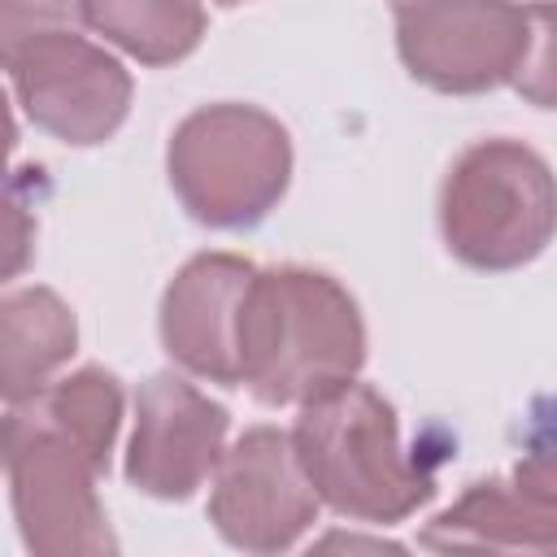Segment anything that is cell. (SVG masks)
<instances>
[{"mask_svg":"<svg viewBox=\"0 0 557 557\" xmlns=\"http://www.w3.org/2000/svg\"><path fill=\"white\" fill-rule=\"evenodd\" d=\"M435 553H553L557 548V487L513 470V479L470 483L422 531Z\"/></svg>","mask_w":557,"mask_h":557,"instance_id":"obj_11","label":"cell"},{"mask_svg":"<svg viewBox=\"0 0 557 557\" xmlns=\"http://www.w3.org/2000/svg\"><path fill=\"white\" fill-rule=\"evenodd\" d=\"M57 426H65L87 453L91 461L109 474V453L122 426V383L117 374L100 370V366H83L57 383H48L44 392L30 396Z\"/></svg>","mask_w":557,"mask_h":557,"instance_id":"obj_14","label":"cell"},{"mask_svg":"<svg viewBox=\"0 0 557 557\" xmlns=\"http://www.w3.org/2000/svg\"><path fill=\"white\" fill-rule=\"evenodd\" d=\"M4 400L22 405L52 383L78 348V322L52 287H17L0 300Z\"/></svg>","mask_w":557,"mask_h":557,"instance_id":"obj_12","label":"cell"},{"mask_svg":"<svg viewBox=\"0 0 557 557\" xmlns=\"http://www.w3.org/2000/svg\"><path fill=\"white\" fill-rule=\"evenodd\" d=\"M444 248L483 274L535 261L557 235V174L522 139L470 144L440 183Z\"/></svg>","mask_w":557,"mask_h":557,"instance_id":"obj_3","label":"cell"},{"mask_svg":"<svg viewBox=\"0 0 557 557\" xmlns=\"http://www.w3.org/2000/svg\"><path fill=\"white\" fill-rule=\"evenodd\" d=\"M244 387L261 405H305L366 366V322L339 278L309 265L252 274L244 305Z\"/></svg>","mask_w":557,"mask_h":557,"instance_id":"obj_1","label":"cell"},{"mask_svg":"<svg viewBox=\"0 0 557 557\" xmlns=\"http://www.w3.org/2000/svg\"><path fill=\"white\" fill-rule=\"evenodd\" d=\"M4 474H9L13 518L30 553L65 557V553L113 548V535L96 496V483L104 470L35 400L9 405Z\"/></svg>","mask_w":557,"mask_h":557,"instance_id":"obj_5","label":"cell"},{"mask_svg":"<svg viewBox=\"0 0 557 557\" xmlns=\"http://www.w3.org/2000/svg\"><path fill=\"white\" fill-rule=\"evenodd\" d=\"M396 52L405 70L444 96H479L513 83L527 52L518 0H400Z\"/></svg>","mask_w":557,"mask_h":557,"instance_id":"obj_7","label":"cell"},{"mask_svg":"<svg viewBox=\"0 0 557 557\" xmlns=\"http://www.w3.org/2000/svg\"><path fill=\"white\" fill-rule=\"evenodd\" d=\"M296 453L326 509L352 522L387 527L435 496V479L405 453L392 400L370 383H335L300 405Z\"/></svg>","mask_w":557,"mask_h":557,"instance_id":"obj_2","label":"cell"},{"mask_svg":"<svg viewBox=\"0 0 557 557\" xmlns=\"http://www.w3.org/2000/svg\"><path fill=\"white\" fill-rule=\"evenodd\" d=\"M322 496L292 431L248 426L218 461L209 492L213 531L244 553H283L318 522Z\"/></svg>","mask_w":557,"mask_h":557,"instance_id":"obj_8","label":"cell"},{"mask_svg":"<svg viewBox=\"0 0 557 557\" xmlns=\"http://www.w3.org/2000/svg\"><path fill=\"white\" fill-rule=\"evenodd\" d=\"M231 413L183 374H152L135 396L126 483L152 500H187L226 453Z\"/></svg>","mask_w":557,"mask_h":557,"instance_id":"obj_9","label":"cell"},{"mask_svg":"<svg viewBox=\"0 0 557 557\" xmlns=\"http://www.w3.org/2000/svg\"><path fill=\"white\" fill-rule=\"evenodd\" d=\"M165 174L191 222L248 231L287 191L292 139L287 126L257 104H200L174 126Z\"/></svg>","mask_w":557,"mask_h":557,"instance_id":"obj_4","label":"cell"},{"mask_svg":"<svg viewBox=\"0 0 557 557\" xmlns=\"http://www.w3.org/2000/svg\"><path fill=\"white\" fill-rule=\"evenodd\" d=\"M83 26L117 44L139 65H174L205 39L200 0H74Z\"/></svg>","mask_w":557,"mask_h":557,"instance_id":"obj_13","label":"cell"},{"mask_svg":"<svg viewBox=\"0 0 557 557\" xmlns=\"http://www.w3.org/2000/svg\"><path fill=\"white\" fill-rule=\"evenodd\" d=\"M509 87L535 109H557V0L527 4V52Z\"/></svg>","mask_w":557,"mask_h":557,"instance_id":"obj_15","label":"cell"},{"mask_svg":"<svg viewBox=\"0 0 557 557\" xmlns=\"http://www.w3.org/2000/svg\"><path fill=\"white\" fill-rule=\"evenodd\" d=\"M4 65L22 113L61 144H104L131 113L126 65L70 26H4Z\"/></svg>","mask_w":557,"mask_h":557,"instance_id":"obj_6","label":"cell"},{"mask_svg":"<svg viewBox=\"0 0 557 557\" xmlns=\"http://www.w3.org/2000/svg\"><path fill=\"white\" fill-rule=\"evenodd\" d=\"M518 470H522V474H535V479H544V483L557 487V422H548V426L527 444Z\"/></svg>","mask_w":557,"mask_h":557,"instance_id":"obj_16","label":"cell"},{"mask_svg":"<svg viewBox=\"0 0 557 557\" xmlns=\"http://www.w3.org/2000/svg\"><path fill=\"white\" fill-rule=\"evenodd\" d=\"M257 265L235 252H196L165 283L157 331L161 348L196 379L239 387L244 383V305Z\"/></svg>","mask_w":557,"mask_h":557,"instance_id":"obj_10","label":"cell"},{"mask_svg":"<svg viewBox=\"0 0 557 557\" xmlns=\"http://www.w3.org/2000/svg\"><path fill=\"white\" fill-rule=\"evenodd\" d=\"M218 4H239V0H218Z\"/></svg>","mask_w":557,"mask_h":557,"instance_id":"obj_17","label":"cell"}]
</instances>
